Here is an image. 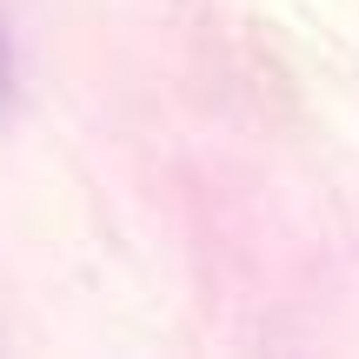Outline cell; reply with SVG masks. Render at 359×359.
Returning a JSON list of instances; mask_svg holds the SVG:
<instances>
[{
  "label": "cell",
  "mask_w": 359,
  "mask_h": 359,
  "mask_svg": "<svg viewBox=\"0 0 359 359\" xmlns=\"http://www.w3.org/2000/svg\"><path fill=\"white\" fill-rule=\"evenodd\" d=\"M13 80H20V67H13V40H7V20H0V107L13 100Z\"/></svg>",
  "instance_id": "obj_1"
}]
</instances>
